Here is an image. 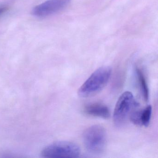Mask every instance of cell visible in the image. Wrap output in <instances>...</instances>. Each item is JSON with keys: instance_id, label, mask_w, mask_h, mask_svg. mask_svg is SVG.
Returning a JSON list of instances; mask_svg holds the SVG:
<instances>
[{"instance_id": "cell-3", "label": "cell", "mask_w": 158, "mask_h": 158, "mask_svg": "<svg viewBox=\"0 0 158 158\" xmlns=\"http://www.w3.org/2000/svg\"><path fill=\"white\" fill-rule=\"evenodd\" d=\"M138 106L133 94L126 91L121 95L114 108L113 121L116 126L120 127L124 125L132 111Z\"/></svg>"}, {"instance_id": "cell-9", "label": "cell", "mask_w": 158, "mask_h": 158, "mask_svg": "<svg viewBox=\"0 0 158 158\" xmlns=\"http://www.w3.org/2000/svg\"><path fill=\"white\" fill-rule=\"evenodd\" d=\"M8 8L6 6H1L0 7V15L3 14L5 12L7 11Z\"/></svg>"}, {"instance_id": "cell-5", "label": "cell", "mask_w": 158, "mask_h": 158, "mask_svg": "<svg viewBox=\"0 0 158 158\" xmlns=\"http://www.w3.org/2000/svg\"><path fill=\"white\" fill-rule=\"evenodd\" d=\"M71 2V0H48L35 7L32 14L38 17L50 16L66 8Z\"/></svg>"}, {"instance_id": "cell-1", "label": "cell", "mask_w": 158, "mask_h": 158, "mask_svg": "<svg viewBox=\"0 0 158 158\" xmlns=\"http://www.w3.org/2000/svg\"><path fill=\"white\" fill-rule=\"evenodd\" d=\"M111 73V69L109 66L97 69L79 88L78 96L86 98L98 93L109 82Z\"/></svg>"}, {"instance_id": "cell-2", "label": "cell", "mask_w": 158, "mask_h": 158, "mask_svg": "<svg viewBox=\"0 0 158 158\" xmlns=\"http://www.w3.org/2000/svg\"><path fill=\"white\" fill-rule=\"evenodd\" d=\"M84 146L90 153L99 154L105 150L107 135L105 128L99 125L88 127L83 134Z\"/></svg>"}, {"instance_id": "cell-6", "label": "cell", "mask_w": 158, "mask_h": 158, "mask_svg": "<svg viewBox=\"0 0 158 158\" xmlns=\"http://www.w3.org/2000/svg\"><path fill=\"white\" fill-rule=\"evenodd\" d=\"M152 113L151 105H148L143 110H134L131 113L129 119L134 124L147 127L150 122Z\"/></svg>"}, {"instance_id": "cell-8", "label": "cell", "mask_w": 158, "mask_h": 158, "mask_svg": "<svg viewBox=\"0 0 158 158\" xmlns=\"http://www.w3.org/2000/svg\"><path fill=\"white\" fill-rule=\"evenodd\" d=\"M135 73L136 74L138 82L140 88L142 97L145 101L148 102L149 99V93L148 87V83H147L145 75L142 70L139 67L136 68Z\"/></svg>"}, {"instance_id": "cell-7", "label": "cell", "mask_w": 158, "mask_h": 158, "mask_svg": "<svg viewBox=\"0 0 158 158\" xmlns=\"http://www.w3.org/2000/svg\"><path fill=\"white\" fill-rule=\"evenodd\" d=\"M86 114L94 117L107 119L110 118V111L108 107L102 103L95 102L87 104L84 108Z\"/></svg>"}, {"instance_id": "cell-4", "label": "cell", "mask_w": 158, "mask_h": 158, "mask_svg": "<svg viewBox=\"0 0 158 158\" xmlns=\"http://www.w3.org/2000/svg\"><path fill=\"white\" fill-rule=\"evenodd\" d=\"M80 149L75 143L68 141L54 142L45 147L41 152L43 158H77L80 155Z\"/></svg>"}]
</instances>
